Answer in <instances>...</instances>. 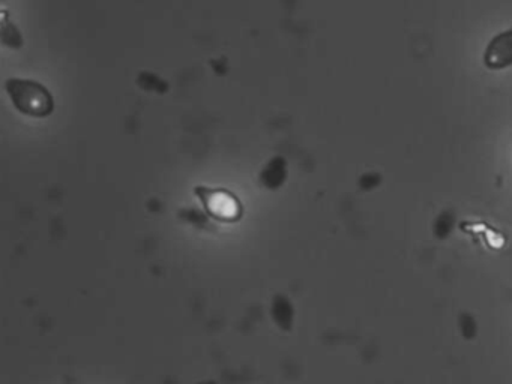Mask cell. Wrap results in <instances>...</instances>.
<instances>
[{"mask_svg": "<svg viewBox=\"0 0 512 384\" xmlns=\"http://www.w3.org/2000/svg\"><path fill=\"white\" fill-rule=\"evenodd\" d=\"M14 105L23 113L46 116L52 113L55 99L52 92L41 81L32 78L10 77L5 81Z\"/></svg>", "mask_w": 512, "mask_h": 384, "instance_id": "1", "label": "cell"}, {"mask_svg": "<svg viewBox=\"0 0 512 384\" xmlns=\"http://www.w3.org/2000/svg\"><path fill=\"white\" fill-rule=\"evenodd\" d=\"M194 192L202 200L209 215L223 221H235L242 215V203L235 192L226 188H211V186H194Z\"/></svg>", "mask_w": 512, "mask_h": 384, "instance_id": "2", "label": "cell"}, {"mask_svg": "<svg viewBox=\"0 0 512 384\" xmlns=\"http://www.w3.org/2000/svg\"><path fill=\"white\" fill-rule=\"evenodd\" d=\"M488 68L503 69L512 65V26L494 33L482 53Z\"/></svg>", "mask_w": 512, "mask_h": 384, "instance_id": "3", "label": "cell"}, {"mask_svg": "<svg viewBox=\"0 0 512 384\" xmlns=\"http://www.w3.org/2000/svg\"><path fill=\"white\" fill-rule=\"evenodd\" d=\"M274 309L281 312H274L275 320L280 321L281 326L289 329L290 321H292V314H286V311H290V303L280 302V300L275 299Z\"/></svg>", "mask_w": 512, "mask_h": 384, "instance_id": "4", "label": "cell"}]
</instances>
